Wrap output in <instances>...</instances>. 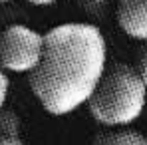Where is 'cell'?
Masks as SVG:
<instances>
[{"label":"cell","instance_id":"6da1fadb","mask_svg":"<svg viewBox=\"0 0 147 145\" xmlns=\"http://www.w3.org/2000/svg\"><path fill=\"white\" fill-rule=\"evenodd\" d=\"M105 70L107 42L101 30L90 22H66L44 34L42 62L28 84L44 111L62 117L88 105Z\"/></svg>","mask_w":147,"mask_h":145},{"label":"cell","instance_id":"7a4b0ae2","mask_svg":"<svg viewBox=\"0 0 147 145\" xmlns=\"http://www.w3.org/2000/svg\"><path fill=\"white\" fill-rule=\"evenodd\" d=\"M145 103L147 86L135 66L113 62L107 66L98 90L90 97L88 111L98 123L117 129L139 119Z\"/></svg>","mask_w":147,"mask_h":145},{"label":"cell","instance_id":"3957f363","mask_svg":"<svg viewBox=\"0 0 147 145\" xmlns=\"http://www.w3.org/2000/svg\"><path fill=\"white\" fill-rule=\"evenodd\" d=\"M44 54V34L26 24H10L0 32V68L4 72H34Z\"/></svg>","mask_w":147,"mask_h":145},{"label":"cell","instance_id":"277c9868","mask_svg":"<svg viewBox=\"0 0 147 145\" xmlns=\"http://www.w3.org/2000/svg\"><path fill=\"white\" fill-rule=\"evenodd\" d=\"M115 18L125 36L147 42V0H117Z\"/></svg>","mask_w":147,"mask_h":145},{"label":"cell","instance_id":"5b68a950","mask_svg":"<svg viewBox=\"0 0 147 145\" xmlns=\"http://www.w3.org/2000/svg\"><path fill=\"white\" fill-rule=\"evenodd\" d=\"M94 145H147V135L135 129H107L94 137Z\"/></svg>","mask_w":147,"mask_h":145},{"label":"cell","instance_id":"8992f818","mask_svg":"<svg viewBox=\"0 0 147 145\" xmlns=\"http://www.w3.org/2000/svg\"><path fill=\"white\" fill-rule=\"evenodd\" d=\"M0 137H20V117L16 115V111H0Z\"/></svg>","mask_w":147,"mask_h":145},{"label":"cell","instance_id":"52a82bcc","mask_svg":"<svg viewBox=\"0 0 147 145\" xmlns=\"http://www.w3.org/2000/svg\"><path fill=\"white\" fill-rule=\"evenodd\" d=\"M109 2L111 0H76L78 8L84 10L92 18H103L107 8H109Z\"/></svg>","mask_w":147,"mask_h":145},{"label":"cell","instance_id":"ba28073f","mask_svg":"<svg viewBox=\"0 0 147 145\" xmlns=\"http://www.w3.org/2000/svg\"><path fill=\"white\" fill-rule=\"evenodd\" d=\"M135 70H137V74L141 76V80L145 82V86H147V42L143 44V48L139 50V54H137Z\"/></svg>","mask_w":147,"mask_h":145},{"label":"cell","instance_id":"9c48e42d","mask_svg":"<svg viewBox=\"0 0 147 145\" xmlns=\"http://www.w3.org/2000/svg\"><path fill=\"white\" fill-rule=\"evenodd\" d=\"M8 92H10V78H8V74L0 68V111H2L4 105H6Z\"/></svg>","mask_w":147,"mask_h":145},{"label":"cell","instance_id":"30bf717a","mask_svg":"<svg viewBox=\"0 0 147 145\" xmlns=\"http://www.w3.org/2000/svg\"><path fill=\"white\" fill-rule=\"evenodd\" d=\"M0 145H26L20 137H0Z\"/></svg>","mask_w":147,"mask_h":145},{"label":"cell","instance_id":"8fae6325","mask_svg":"<svg viewBox=\"0 0 147 145\" xmlns=\"http://www.w3.org/2000/svg\"><path fill=\"white\" fill-rule=\"evenodd\" d=\"M26 2L32 4V6H52V4H56L60 0H26Z\"/></svg>","mask_w":147,"mask_h":145},{"label":"cell","instance_id":"7c38bea8","mask_svg":"<svg viewBox=\"0 0 147 145\" xmlns=\"http://www.w3.org/2000/svg\"><path fill=\"white\" fill-rule=\"evenodd\" d=\"M14 0H0V4H12Z\"/></svg>","mask_w":147,"mask_h":145}]
</instances>
